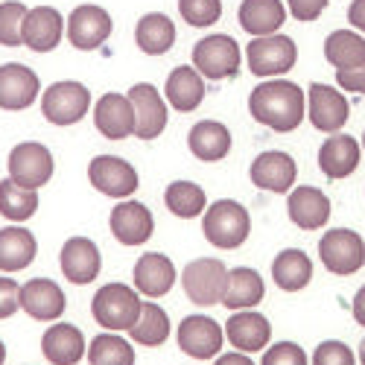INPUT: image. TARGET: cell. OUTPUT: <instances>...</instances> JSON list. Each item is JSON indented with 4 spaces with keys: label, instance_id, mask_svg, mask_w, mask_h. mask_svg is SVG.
<instances>
[{
    "label": "cell",
    "instance_id": "cell-1",
    "mask_svg": "<svg viewBox=\"0 0 365 365\" xmlns=\"http://www.w3.org/2000/svg\"><path fill=\"white\" fill-rule=\"evenodd\" d=\"M249 111L257 123L275 129V132H292L304 120V91L295 82L275 79L263 82L252 91Z\"/></svg>",
    "mask_w": 365,
    "mask_h": 365
},
{
    "label": "cell",
    "instance_id": "cell-2",
    "mask_svg": "<svg viewBox=\"0 0 365 365\" xmlns=\"http://www.w3.org/2000/svg\"><path fill=\"white\" fill-rule=\"evenodd\" d=\"M202 231L207 237L210 246L217 249H237L249 240L252 231V220L249 210L234 199H220L210 207H205V222Z\"/></svg>",
    "mask_w": 365,
    "mask_h": 365
},
{
    "label": "cell",
    "instance_id": "cell-3",
    "mask_svg": "<svg viewBox=\"0 0 365 365\" xmlns=\"http://www.w3.org/2000/svg\"><path fill=\"white\" fill-rule=\"evenodd\" d=\"M91 313L106 330H129L140 316V298L126 284H106L91 301Z\"/></svg>",
    "mask_w": 365,
    "mask_h": 365
},
{
    "label": "cell",
    "instance_id": "cell-4",
    "mask_svg": "<svg viewBox=\"0 0 365 365\" xmlns=\"http://www.w3.org/2000/svg\"><path fill=\"white\" fill-rule=\"evenodd\" d=\"M91 108V91L82 82H56L41 97V114L56 126H71L88 114Z\"/></svg>",
    "mask_w": 365,
    "mask_h": 365
},
{
    "label": "cell",
    "instance_id": "cell-5",
    "mask_svg": "<svg viewBox=\"0 0 365 365\" xmlns=\"http://www.w3.org/2000/svg\"><path fill=\"white\" fill-rule=\"evenodd\" d=\"M225 281H228V269L222 260H210V257H199L190 260L185 266V292L193 304L199 307H210V304H222V292H225Z\"/></svg>",
    "mask_w": 365,
    "mask_h": 365
},
{
    "label": "cell",
    "instance_id": "cell-6",
    "mask_svg": "<svg viewBox=\"0 0 365 365\" xmlns=\"http://www.w3.org/2000/svg\"><path fill=\"white\" fill-rule=\"evenodd\" d=\"M319 257H322L324 269L333 272V275H354L365 263V242L351 228L327 231L319 240Z\"/></svg>",
    "mask_w": 365,
    "mask_h": 365
},
{
    "label": "cell",
    "instance_id": "cell-7",
    "mask_svg": "<svg viewBox=\"0 0 365 365\" xmlns=\"http://www.w3.org/2000/svg\"><path fill=\"white\" fill-rule=\"evenodd\" d=\"M193 68L205 79H228L240 71V47L231 36H207L193 47Z\"/></svg>",
    "mask_w": 365,
    "mask_h": 365
},
{
    "label": "cell",
    "instance_id": "cell-8",
    "mask_svg": "<svg viewBox=\"0 0 365 365\" xmlns=\"http://www.w3.org/2000/svg\"><path fill=\"white\" fill-rule=\"evenodd\" d=\"M50 175H53V155L47 146L26 140L9 152V178L15 185L26 190H38L41 185L50 181Z\"/></svg>",
    "mask_w": 365,
    "mask_h": 365
},
{
    "label": "cell",
    "instance_id": "cell-9",
    "mask_svg": "<svg viewBox=\"0 0 365 365\" xmlns=\"http://www.w3.org/2000/svg\"><path fill=\"white\" fill-rule=\"evenodd\" d=\"M246 56H249V68L255 76H281V73L295 68L298 47L292 38L275 33V36L255 38L249 44Z\"/></svg>",
    "mask_w": 365,
    "mask_h": 365
},
{
    "label": "cell",
    "instance_id": "cell-10",
    "mask_svg": "<svg viewBox=\"0 0 365 365\" xmlns=\"http://www.w3.org/2000/svg\"><path fill=\"white\" fill-rule=\"evenodd\" d=\"M88 178L103 196H111V199H126L138 190L135 167L117 155H97L88 164Z\"/></svg>",
    "mask_w": 365,
    "mask_h": 365
},
{
    "label": "cell",
    "instance_id": "cell-11",
    "mask_svg": "<svg viewBox=\"0 0 365 365\" xmlns=\"http://www.w3.org/2000/svg\"><path fill=\"white\" fill-rule=\"evenodd\" d=\"M307 111H310L307 114L310 123L319 132H339L348 123L351 106H348L342 91L322 85V82H313L310 91H307Z\"/></svg>",
    "mask_w": 365,
    "mask_h": 365
},
{
    "label": "cell",
    "instance_id": "cell-12",
    "mask_svg": "<svg viewBox=\"0 0 365 365\" xmlns=\"http://www.w3.org/2000/svg\"><path fill=\"white\" fill-rule=\"evenodd\" d=\"M129 103L135 111V135L140 140H152L167 129V106L155 85L138 82L129 91Z\"/></svg>",
    "mask_w": 365,
    "mask_h": 365
},
{
    "label": "cell",
    "instance_id": "cell-13",
    "mask_svg": "<svg viewBox=\"0 0 365 365\" xmlns=\"http://www.w3.org/2000/svg\"><path fill=\"white\" fill-rule=\"evenodd\" d=\"M111 36V15L103 6L85 4L76 6L68 18V38L76 50H97Z\"/></svg>",
    "mask_w": 365,
    "mask_h": 365
},
{
    "label": "cell",
    "instance_id": "cell-14",
    "mask_svg": "<svg viewBox=\"0 0 365 365\" xmlns=\"http://www.w3.org/2000/svg\"><path fill=\"white\" fill-rule=\"evenodd\" d=\"M65 33V18L53 6H36L26 9V18L21 24V44H26L36 53H50Z\"/></svg>",
    "mask_w": 365,
    "mask_h": 365
},
{
    "label": "cell",
    "instance_id": "cell-15",
    "mask_svg": "<svg viewBox=\"0 0 365 365\" xmlns=\"http://www.w3.org/2000/svg\"><path fill=\"white\" fill-rule=\"evenodd\" d=\"M178 348L193 359H210L222 348V327L210 316H187L178 324Z\"/></svg>",
    "mask_w": 365,
    "mask_h": 365
},
{
    "label": "cell",
    "instance_id": "cell-16",
    "mask_svg": "<svg viewBox=\"0 0 365 365\" xmlns=\"http://www.w3.org/2000/svg\"><path fill=\"white\" fill-rule=\"evenodd\" d=\"M41 91V82L36 71H29L26 65H4L0 68V108L6 111H21L26 106H33Z\"/></svg>",
    "mask_w": 365,
    "mask_h": 365
},
{
    "label": "cell",
    "instance_id": "cell-17",
    "mask_svg": "<svg viewBox=\"0 0 365 365\" xmlns=\"http://www.w3.org/2000/svg\"><path fill=\"white\" fill-rule=\"evenodd\" d=\"M21 307L36 322H53L65 313V292L47 278H33L21 287Z\"/></svg>",
    "mask_w": 365,
    "mask_h": 365
},
{
    "label": "cell",
    "instance_id": "cell-18",
    "mask_svg": "<svg viewBox=\"0 0 365 365\" xmlns=\"http://www.w3.org/2000/svg\"><path fill=\"white\" fill-rule=\"evenodd\" d=\"M94 123H97L100 135L108 140H123V138L135 135V111H132L129 97L103 94L94 106Z\"/></svg>",
    "mask_w": 365,
    "mask_h": 365
},
{
    "label": "cell",
    "instance_id": "cell-19",
    "mask_svg": "<svg viewBox=\"0 0 365 365\" xmlns=\"http://www.w3.org/2000/svg\"><path fill=\"white\" fill-rule=\"evenodd\" d=\"M295 175H298V167L287 152H275V149L263 152L252 164V181L269 193H287L295 185Z\"/></svg>",
    "mask_w": 365,
    "mask_h": 365
},
{
    "label": "cell",
    "instance_id": "cell-20",
    "mask_svg": "<svg viewBox=\"0 0 365 365\" xmlns=\"http://www.w3.org/2000/svg\"><path fill=\"white\" fill-rule=\"evenodd\" d=\"M100 266H103V257H100V249L91 242L88 237H71L62 249V272L71 284H91L97 275H100Z\"/></svg>",
    "mask_w": 365,
    "mask_h": 365
},
{
    "label": "cell",
    "instance_id": "cell-21",
    "mask_svg": "<svg viewBox=\"0 0 365 365\" xmlns=\"http://www.w3.org/2000/svg\"><path fill=\"white\" fill-rule=\"evenodd\" d=\"M152 228H155V220L140 202H123L111 210V234L123 246H140L152 237Z\"/></svg>",
    "mask_w": 365,
    "mask_h": 365
},
{
    "label": "cell",
    "instance_id": "cell-22",
    "mask_svg": "<svg viewBox=\"0 0 365 365\" xmlns=\"http://www.w3.org/2000/svg\"><path fill=\"white\" fill-rule=\"evenodd\" d=\"M225 336L228 342L240 351V354H252L269 345L272 339V324L266 322V316L252 313V310H240L228 319L225 324Z\"/></svg>",
    "mask_w": 365,
    "mask_h": 365
},
{
    "label": "cell",
    "instance_id": "cell-23",
    "mask_svg": "<svg viewBox=\"0 0 365 365\" xmlns=\"http://www.w3.org/2000/svg\"><path fill=\"white\" fill-rule=\"evenodd\" d=\"M289 220L304 231H319L330 220V199L319 187H295L287 202Z\"/></svg>",
    "mask_w": 365,
    "mask_h": 365
},
{
    "label": "cell",
    "instance_id": "cell-24",
    "mask_svg": "<svg viewBox=\"0 0 365 365\" xmlns=\"http://www.w3.org/2000/svg\"><path fill=\"white\" fill-rule=\"evenodd\" d=\"M240 26L249 36L263 38V36H275L287 21V9L281 0H242L240 4Z\"/></svg>",
    "mask_w": 365,
    "mask_h": 365
},
{
    "label": "cell",
    "instance_id": "cell-25",
    "mask_svg": "<svg viewBox=\"0 0 365 365\" xmlns=\"http://www.w3.org/2000/svg\"><path fill=\"white\" fill-rule=\"evenodd\" d=\"M173 284H175V266H173V260L167 255L149 252V255H143L138 260V266H135V287L143 295L161 298V295H167L173 289Z\"/></svg>",
    "mask_w": 365,
    "mask_h": 365
},
{
    "label": "cell",
    "instance_id": "cell-26",
    "mask_svg": "<svg viewBox=\"0 0 365 365\" xmlns=\"http://www.w3.org/2000/svg\"><path fill=\"white\" fill-rule=\"evenodd\" d=\"M41 354L53 365H76L85 356L82 330L73 324H53L41 339Z\"/></svg>",
    "mask_w": 365,
    "mask_h": 365
},
{
    "label": "cell",
    "instance_id": "cell-27",
    "mask_svg": "<svg viewBox=\"0 0 365 365\" xmlns=\"http://www.w3.org/2000/svg\"><path fill=\"white\" fill-rule=\"evenodd\" d=\"M359 164V143L351 135H333L319 149V167L327 178H345Z\"/></svg>",
    "mask_w": 365,
    "mask_h": 365
},
{
    "label": "cell",
    "instance_id": "cell-28",
    "mask_svg": "<svg viewBox=\"0 0 365 365\" xmlns=\"http://www.w3.org/2000/svg\"><path fill=\"white\" fill-rule=\"evenodd\" d=\"M266 287L263 278L257 275L255 269L249 266H240L234 272H228V281H225V292H222V304L234 313V310H249L255 304H260Z\"/></svg>",
    "mask_w": 365,
    "mask_h": 365
},
{
    "label": "cell",
    "instance_id": "cell-29",
    "mask_svg": "<svg viewBox=\"0 0 365 365\" xmlns=\"http://www.w3.org/2000/svg\"><path fill=\"white\" fill-rule=\"evenodd\" d=\"M38 242L26 228H0V272H21L36 260Z\"/></svg>",
    "mask_w": 365,
    "mask_h": 365
},
{
    "label": "cell",
    "instance_id": "cell-30",
    "mask_svg": "<svg viewBox=\"0 0 365 365\" xmlns=\"http://www.w3.org/2000/svg\"><path fill=\"white\" fill-rule=\"evenodd\" d=\"M190 140V152L199 158V161H222L228 152H231V132L217 123V120H202L196 123L187 135Z\"/></svg>",
    "mask_w": 365,
    "mask_h": 365
},
{
    "label": "cell",
    "instance_id": "cell-31",
    "mask_svg": "<svg viewBox=\"0 0 365 365\" xmlns=\"http://www.w3.org/2000/svg\"><path fill=\"white\" fill-rule=\"evenodd\" d=\"M167 100L175 111H193L205 100V82L196 68H175L167 76Z\"/></svg>",
    "mask_w": 365,
    "mask_h": 365
},
{
    "label": "cell",
    "instance_id": "cell-32",
    "mask_svg": "<svg viewBox=\"0 0 365 365\" xmlns=\"http://www.w3.org/2000/svg\"><path fill=\"white\" fill-rule=\"evenodd\" d=\"M135 41L143 53L161 56L175 44V24L164 12H149L135 26Z\"/></svg>",
    "mask_w": 365,
    "mask_h": 365
},
{
    "label": "cell",
    "instance_id": "cell-33",
    "mask_svg": "<svg viewBox=\"0 0 365 365\" xmlns=\"http://www.w3.org/2000/svg\"><path fill=\"white\" fill-rule=\"evenodd\" d=\"M272 278L284 292H298L310 284L313 278V263L301 249H287L272 263Z\"/></svg>",
    "mask_w": 365,
    "mask_h": 365
},
{
    "label": "cell",
    "instance_id": "cell-34",
    "mask_svg": "<svg viewBox=\"0 0 365 365\" xmlns=\"http://www.w3.org/2000/svg\"><path fill=\"white\" fill-rule=\"evenodd\" d=\"M324 56L336 71L359 68L365 65V38L351 33V29H336L324 41Z\"/></svg>",
    "mask_w": 365,
    "mask_h": 365
},
{
    "label": "cell",
    "instance_id": "cell-35",
    "mask_svg": "<svg viewBox=\"0 0 365 365\" xmlns=\"http://www.w3.org/2000/svg\"><path fill=\"white\" fill-rule=\"evenodd\" d=\"M129 336L143 348H158L170 336V319L158 304H140V316L129 327Z\"/></svg>",
    "mask_w": 365,
    "mask_h": 365
},
{
    "label": "cell",
    "instance_id": "cell-36",
    "mask_svg": "<svg viewBox=\"0 0 365 365\" xmlns=\"http://www.w3.org/2000/svg\"><path fill=\"white\" fill-rule=\"evenodd\" d=\"M38 207V193L36 190H26L21 185H15L12 178L0 181V214L12 222H24L36 214Z\"/></svg>",
    "mask_w": 365,
    "mask_h": 365
},
{
    "label": "cell",
    "instance_id": "cell-37",
    "mask_svg": "<svg viewBox=\"0 0 365 365\" xmlns=\"http://www.w3.org/2000/svg\"><path fill=\"white\" fill-rule=\"evenodd\" d=\"M164 202L181 220H193V217L205 214V207H207L205 190L199 185H193V181H173L164 193Z\"/></svg>",
    "mask_w": 365,
    "mask_h": 365
},
{
    "label": "cell",
    "instance_id": "cell-38",
    "mask_svg": "<svg viewBox=\"0 0 365 365\" xmlns=\"http://www.w3.org/2000/svg\"><path fill=\"white\" fill-rule=\"evenodd\" d=\"M88 359L91 365H135V348L114 333H100L88 348Z\"/></svg>",
    "mask_w": 365,
    "mask_h": 365
},
{
    "label": "cell",
    "instance_id": "cell-39",
    "mask_svg": "<svg viewBox=\"0 0 365 365\" xmlns=\"http://www.w3.org/2000/svg\"><path fill=\"white\" fill-rule=\"evenodd\" d=\"M178 12L190 26H210L222 18V0H178Z\"/></svg>",
    "mask_w": 365,
    "mask_h": 365
},
{
    "label": "cell",
    "instance_id": "cell-40",
    "mask_svg": "<svg viewBox=\"0 0 365 365\" xmlns=\"http://www.w3.org/2000/svg\"><path fill=\"white\" fill-rule=\"evenodd\" d=\"M24 18H26V6L18 4V0L0 4V44H6V47H18L21 44Z\"/></svg>",
    "mask_w": 365,
    "mask_h": 365
},
{
    "label": "cell",
    "instance_id": "cell-41",
    "mask_svg": "<svg viewBox=\"0 0 365 365\" xmlns=\"http://www.w3.org/2000/svg\"><path fill=\"white\" fill-rule=\"evenodd\" d=\"M313 365H356L351 348L345 342H336V339H330V342H322L313 354Z\"/></svg>",
    "mask_w": 365,
    "mask_h": 365
},
{
    "label": "cell",
    "instance_id": "cell-42",
    "mask_svg": "<svg viewBox=\"0 0 365 365\" xmlns=\"http://www.w3.org/2000/svg\"><path fill=\"white\" fill-rule=\"evenodd\" d=\"M260 365H307V356L295 342H278L275 348H269L263 354Z\"/></svg>",
    "mask_w": 365,
    "mask_h": 365
},
{
    "label": "cell",
    "instance_id": "cell-43",
    "mask_svg": "<svg viewBox=\"0 0 365 365\" xmlns=\"http://www.w3.org/2000/svg\"><path fill=\"white\" fill-rule=\"evenodd\" d=\"M21 307V287L12 278H0V319L15 316Z\"/></svg>",
    "mask_w": 365,
    "mask_h": 365
},
{
    "label": "cell",
    "instance_id": "cell-44",
    "mask_svg": "<svg viewBox=\"0 0 365 365\" xmlns=\"http://www.w3.org/2000/svg\"><path fill=\"white\" fill-rule=\"evenodd\" d=\"M327 4L330 0H289V12H292V18L295 21H316L324 9H327Z\"/></svg>",
    "mask_w": 365,
    "mask_h": 365
},
{
    "label": "cell",
    "instance_id": "cell-45",
    "mask_svg": "<svg viewBox=\"0 0 365 365\" xmlns=\"http://www.w3.org/2000/svg\"><path fill=\"white\" fill-rule=\"evenodd\" d=\"M336 82L345 91H356V94H365V65L359 68H348V71H336Z\"/></svg>",
    "mask_w": 365,
    "mask_h": 365
},
{
    "label": "cell",
    "instance_id": "cell-46",
    "mask_svg": "<svg viewBox=\"0 0 365 365\" xmlns=\"http://www.w3.org/2000/svg\"><path fill=\"white\" fill-rule=\"evenodd\" d=\"M348 21H351V26L365 33V0H354L351 9H348Z\"/></svg>",
    "mask_w": 365,
    "mask_h": 365
},
{
    "label": "cell",
    "instance_id": "cell-47",
    "mask_svg": "<svg viewBox=\"0 0 365 365\" xmlns=\"http://www.w3.org/2000/svg\"><path fill=\"white\" fill-rule=\"evenodd\" d=\"M354 319H356V324L365 327V287L354 295Z\"/></svg>",
    "mask_w": 365,
    "mask_h": 365
},
{
    "label": "cell",
    "instance_id": "cell-48",
    "mask_svg": "<svg viewBox=\"0 0 365 365\" xmlns=\"http://www.w3.org/2000/svg\"><path fill=\"white\" fill-rule=\"evenodd\" d=\"M217 365H255V362L246 354H225L217 359Z\"/></svg>",
    "mask_w": 365,
    "mask_h": 365
},
{
    "label": "cell",
    "instance_id": "cell-49",
    "mask_svg": "<svg viewBox=\"0 0 365 365\" xmlns=\"http://www.w3.org/2000/svg\"><path fill=\"white\" fill-rule=\"evenodd\" d=\"M359 362H362V365H365V339H362V342H359Z\"/></svg>",
    "mask_w": 365,
    "mask_h": 365
},
{
    "label": "cell",
    "instance_id": "cell-50",
    "mask_svg": "<svg viewBox=\"0 0 365 365\" xmlns=\"http://www.w3.org/2000/svg\"><path fill=\"white\" fill-rule=\"evenodd\" d=\"M4 359H6V345L0 342V365H4Z\"/></svg>",
    "mask_w": 365,
    "mask_h": 365
},
{
    "label": "cell",
    "instance_id": "cell-51",
    "mask_svg": "<svg viewBox=\"0 0 365 365\" xmlns=\"http://www.w3.org/2000/svg\"><path fill=\"white\" fill-rule=\"evenodd\" d=\"M362 149H365V135H362Z\"/></svg>",
    "mask_w": 365,
    "mask_h": 365
}]
</instances>
